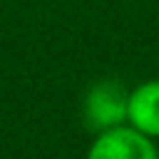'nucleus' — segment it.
I'll list each match as a JSON object with an SVG mask.
<instances>
[{
    "instance_id": "1",
    "label": "nucleus",
    "mask_w": 159,
    "mask_h": 159,
    "mask_svg": "<svg viewBox=\"0 0 159 159\" xmlns=\"http://www.w3.org/2000/svg\"><path fill=\"white\" fill-rule=\"evenodd\" d=\"M129 112V89L115 77L96 80L82 96V124L91 134L122 126Z\"/></svg>"
},
{
    "instance_id": "2",
    "label": "nucleus",
    "mask_w": 159,
    "mask_h": 159,
    "mask_svg": "<svg viewBox=\"0 0 159 159\" xmlns=\"http://www.w3.org/2000/svg\"><path fill=\"white\" fill-rule=\"evenodd\" d=\"M87 159H159V150L150 136L122 124L96 134Z\"/></svg>"
},
{
    "instance_id": "3",
    "label": "nucleus",
    "mask_w": 159,
    "mask_h": 159,
    "mask_svg": "<svg viewBox=\"0 0 159 159\" xmlns=\"http://www.w3.org/2000/svg\"><path fill=\"white\" fill-rule=\"evenodd\" d=\"M126 122L136 131L159 138V80H150L129 91Z\"/></svg>"
}]
</instances>
